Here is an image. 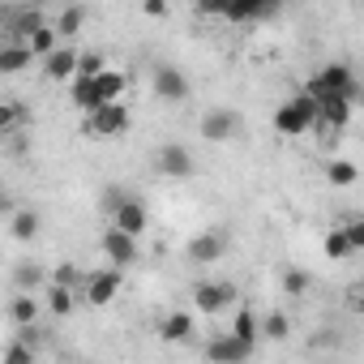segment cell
<instances>
[{
    "label": "cell",
    "mask_w": 364,
    "mask_h": 364,
    "mask_svg": "<svg viewBox=\"0 0 364 364\" xmlns=\"http://www.w3.org/2000/svg\"><path fill=\"white\" fill-rule=\"evenodd\" d=\"M270 120H274V133H283V137H300V133L317 129V120H321V99H313L309 90H300V95H291L287 103H279Z\"/></svg>",
    "instance_id": "1"
},
{
    "label": "cell",
    "mask_w": 364,
    "mask_h": 364,
    "mask_svg": "<svg viewBox=\"0 0 364 364\" xmlns=\"http://www.w3.org/2000/svg\"><path fill=\"white\" fill-rule=\"evenodd\" d=\"M304 90H309L313 99H330V95H347V99H355V95H360V82H355L351 65L334 60V65L317 69V73H313V77L304 82Z\"/></svg>",
    "instance_id": "2"
},
{
    "label": "cell",
    "mask_w": 364,
    "mask_h": 364,
    "mask_svg": "<svg viewBox=\"0 0 364 364\" xmlns=\"http://www.w3.org/2000/svg\"><path fill=\"white\" fill-rule=\"evenodd\" d=\"M124 129H129V107H124L120 99H112V103L86 112V133H90V137H120Z\"/></svg>",
    "instance_id": "3"
},
{
    "label": "cell",
    "mask_w": 364,
    "mask_h": 364,
    "mask_svg": "<svg viewBox=\"0 0 364 364\" xmlns=\"http://www.w3.org/2000/svg\"><path fill=\"white\" fill-rule=\"evenodd\" d=\"M150 90H154V99H163V103H185V99L193 95L189 77L180 73L176 65H154V73H150Z\"/></svg>",
    "instance_id": "4"
},
{
    "label": "cell",
    "mask_w": 364,
    "mask_h": 364,
    "mask_svg": "<svg viewBox=\"0 0 364 364\" xmlns=\"http://www.w3.org/2000/svg\"><path fill=\"white\" fill-rule=\"evenodd\" d=\"M137 240H141V236H129L124 228H116V223H112V228H103L99 249H103V257H107L112 266H120V270H124V266H137V257H141V253H137Z\"/></svg>",
    "instance_id": "5"
},
{
    "label": "cell",
    "mask_w": 364,
    "mask_h": 364,
    "mask_svg": "<svg viewBox=\"0 0 364 364\" xmlns=\"http://www.w3.org/2000/svg\"><path fill=\"white\" fill-rule=\"evenodd\" d=\"M154 167H159L163 176H171V180H189V176L198 171V163H193L189 146H180V141H167V146H159V154H154Z\"/></svg>",
    "instance_id": "6"
},
{
    "label": "cell",
    "mask_w": 364,
    "mask_h": 364,
    "mask_svg": "<svg viewBox=\"0 0 364 364\" xmlns=\"http://www.w3.org/2000/svg\"><path fill=\"white\" fill-rule=\"evenodd\" d=\"M240 133V112H232V107H210L206 116H202V137L206 141H232Z\"/></svg>",
    "instance_id": "7"
},
{
    "label": "cell",
    "mask_w": 364,
    "mask_h": 364,
    "mask_svg": "<svg viewBox=\"0 0 364 364\" xmlns=\"http://www.w3.org/2000/svg\"><path fill=\"white\" fill-rule=\"evenodd\" d=\"M223 249H228V236L215 232V228H206V232H198V236L185 245V257H189L193 266H206V262H219Z\"/></svg>",
    "instance_id": "8"
},
{
    "label": "cell",
    "mask_w": 364,
    "mask_h": 364,
    "mask_svg": "<svg viewBox=\"0 0 364 364\" xmlns=\"http://www.w3.org/2000/svg\"><path fill=\"white\" fill-rule=\"evenodd\" d=\"M249 355H253V343H245L236 330L215 334V338L206 343V360H219V364H236V360H249Z\"/></svg>",
    "instance_id": "9"
},
{
    "label": "cell",
    "mask_w": 364,
    "mask_h": 364,
    "mask_svg": "<svg viewBox=\"0 0 364 364\" xmlns=\"http://www.w3.org/2000/svg\"><path fill=\"white\" fill-rule=\"evenodd\" d=\"M116 291H120V266H112V270H95V274L86 279V304H90V309L112 304Z\"/></svg>",
    "instance_id": "10"
},
{
    "label": "cell",
    "mask_w": 364,
    "mask_h": 364,
    "mask_svg": "<svg viewBox=\"0 0 364 364\" xmlns=\"http://www.w3.org/2000/svg\"><path fill=\"white\" fill-rule=\"evenodd\" d=\"M287 5V0H232V9H228V18L223 22H262V18H274L279 9Z\"/></svg>",
    "instance_id": "11"
},
{
    "label": "cell",
    "mask_w": 364,
    "mask_h": 364,
    "mask_svg": "<svg viewBox=\"0 0 364 364\" xmlns=\"http://www.w3.org/2000/svg\"><path fill=\"white\" fill-rule=\"evenodd\" d=\"M236 300V287L232 283H198L193 287V304H198V313H219V309H228Z\"/></svg>",
    "instance_id": "12"
},
{
    "label": "cell",
    "mask_w": 364,
    "mask_h": 364,
    "mask_svg": "<svg viewBox=\"0 0 364 364\" xmlns=\"http://www.w3.org/2000/svg\"><path fill=\"white\" fill-rule=\"evenodd\" d=\"M77 60H82V52H73V48H56L52 56H43V77L69 86V82L77 77Z\"/></svg>",
    "instance_id": "13"
},
{
    "label": "cell",
    "mask_w": 364,
    "mask_h": 364,
    "mask_svg": "<svg viewBox=\"0 0 364 364\" xmlns=\"http://www.w3.org/2000/svg\"><path fill=\"white\" fill-rule=\"evenodd\" d=\"M317 124H326L330 133H343V129L351 124V99H347V95L321 99V120H317Z\"/></svg>",
    "instance_id": "14"
},
{
    "label": "cell",
    "mask_w": 364,
    "mask_h": 364,
    "mask_svg": "<svg viewBox=\"0 0 364 364\" xmlns=\"http://www.w3.org/2000/svg\"><path fill=\"white\" fill-rule=\"evenodd\" d=\"M31 60H35V48L26 39H9L0 48V73H22V69H31Z\"/></svg>",
    "instance_id": "15"
},
{
    "label": "cell",
    "mask_w": 364,
    "mask_h": 364,
    "mask_svg": "<svg viewBox=\"0 0 364 364\" xmlns=\"http://www.w3.org/2000/svg\"><path fill=\"white\" fill-rule=\"evenodd\" d=\"M69 99L82 107V112H95V107H103V95H99V82L95 77H86V73H77L73 82H69Z\"/></svg>",
    "instance_id": "16"
},
{
    "label": "cell",
    "mask_w": 364,
    "mask_h": 364,
    "mask_svg": "<svg viewBox=\"0 0 364 364\" xmlns=\"http://www.w3.org/2000/svg\"><path fill=\"white\" fill-rule=\"evenodd\" d=\"M112 223H116V228H124L129 236H141L150 219H146V206H141L137 198H124V206H120V210L112 215Z\"/></svg>",
    "instance_id": "17"
},
{
    "label": "cell",
    "mask_w": 364,
    "mask_h": 364,
    "mask_svg": "<svg viewBox=\"0 0 364 364\" xmlns=\"http://www.w3.org/2000/svg\"><path fill=\"white\" fill-rule=\"evenodd\" d=\"M321 253H326L330 262H347V257L355 253V240H351L347 223H338V228H330V232H326V240H321Z\"/></svg>",
    "instance_id": "18"
},
{
    "label": "cell",
    "mask_w": 364,
    "mask_h": 364,
    "mask_svg": "<svg viewBox=\"0 0 364 364\" xmlns=\"http://www.w3.org/2000/svg\"><path fill=\"white\" fill-rule=\"evenodd\" d=\"M193 313H167L163 321H159V338L163 343H185L189 334H193Z\"/></svg>",
    "instance_id": "19"
},
{
    "label": "cell",
    "mask_w": 364,
    "mask_h": 364,
    "mask_svg": "<svg viewBox=\"0 0 364 364\" xmlns=\"http://www.w3.org/2000/svg\"><path fill=\"white\" fill-rule=\"evenodd\" d=\"M48 18L39 14V5H31V9H18V14H9V35L14 39H31L39 26H43Z\"/></svg>",
    "instance_id": "20"
},
{
    "label": "cell",
    "mask_w": 364,
    "mask_h": 364,
    "mask_svg": "<svg viewBox=\"0 0 364 364\" xmlns=\"http://www.w3.org/2000/svg\"><path fill=\"white\" fill-rule=\"evenodd\" d=\"M35 317H39V300H35V291H18V296L9 300V321L22 330V326H35Z\"/></svg>",
    "instance_id": "21"
},
{
    "label": "cell",
    "mask_w": 364,
    "mask_h": 364,
    "mask_svg": "<svg viewBox=\"0 0 364 364\" xmlns=\"http://www.w3.org/2000/svg\"><path fill=\"white\" fill-rule=\"evenodd\" d=\"M60 39H65V35L56 31V22H43V26H39V31H35L26 43H31V48H35V56L43 60V56H52V52L60 48Z\"/></svg>",
    "instance_id": "22"
},
{
    "label": "cell",
    "mask_w": 364,
    "mask_h": 364,
    "mask_svg": "<svg viewBox=\"0 0 364 364\" xmlns=\"http://www.w3.org/2000/svg\"><path fill=\"white\" fill-rule=\"evenodd\" d=\"M52 22H56V31H60L65 39H73V35L82 31V22H86V9H82V5H73V0H65V9H60Z\"/></svg>",
    "instance_id": "23"
},
{
    "label": "cell",
    "mask_w": 364,
    "mask_h": 364,
    "mask_svg": "<svg viewBox=\"0 0 364 364\" xmlns=\"http://www.w3.org/2000/svg\"><path fill=\"white\" fill-rule=\"evenodd\" d=\"M9 232H14V240H35L39 236V210H14Z\"/></svg>",
    "instance_id": "24"
},
{
    "label": "cell",
    "mask_w": 364,
    "mask_h": 364,
    "mask_svg": "<svg viewBox=\"0 0 364 364\" xmlns=\"http://www.w3.org/2000/svg\"><path fill=\"white\" fill-rule=\"evenodd\" d=\"M355 176H360V171H355V163H351V159H330V163H326V180H330L334 189L355 185Z\"/></svg>",
    "instance_id": "25"
},
{
    "label": "cell",
    "mask_w": 364,
    "mask_h": 364,
    "mask_svg": "<svg viewBox=\"0 0 364 364\" xmlns=\"http://www.w3.org/2000/svg\"><path fill=\"white\" fill-rule=\"evenodd\" d=\"M95 82H99V95H103V103L120 99V95H124V86H129V77H124L120 69H112V65H107V69H103V73H99Z\"/></svg>",
    "instance_id": "26"
},
{
    "label": "cell",
    "mask_w": 364,
    "mask_h": 364,
    "mask_svg": "<svg viewBox=\"0 0 364 364\" xmlns=\"http://www.w3.org/2000/svg\"><path fill=\"white\" fill-rule=\"evenodd\" d=\"M43 296H48V309H52L56 317H69V313L77 309V300H73V287H65V283H52Z\"/></svg>",
    "instance_id": "27"
},
{
    "label": "cell",
    "mask_w": 364,
    "mask_h": 364,
    "mask_svg": "<svg viewBox=\"0 0 364 364\" xmlns=\"http://www.w3.org/2000/svg\"><path fill=\"white\" fill-rule=\"evenodd\" d=\"M14 287H18V291H35V287H43V266H35V262H18V266H14Z\"/></svg>",
    "instance_id": "28"
},
{
    "label": "cell",
    "mask_w": 364,
    "mask_h": 364,
    "mask_svg": "<svg viewBox=\"0 0 364 364\" xmlns=\"http://www.w3.org/2000/svg\"><path fill=\"white\" fill-rule=\"evenodd\" d=\"M232 330H236L245 343H257V334H262V317H257V313H249V309H240V313L232 317Z\"/></svg>",
    "instance_id": "29"
},
{
    "label": "cell",
    "mask_w": 364,
    "mask_h": 364,
    "mask_svg": "<svg viewBox=\"0 0 364 364\" xmlns=\"http://www.w3.org/2000/svg\"><path fill=\"white\" fill-rule=\"evenodd\" d=\"M22 120H26V107L22 103H0V129H5V133H18L22 129Z\"/></svg>",
    "instance_id": "30"
},
{
    "label": "cell",
    "mask_w": 364,
    "mask_h": 364,
    "mask_svg": "<svg viewBox=\"0 0 364 364\" xmlns=\"http://www.w3.org/2000/svg\"><path fill=\"white\" fill-rule=\"evenodd\" d=\"M262 334H266V338H287V334H291L287 313H279V309H274V313H266V317H262Z\"/></svg>",
    "instance_id": "31"
},
{
    "label": "cell",
    "mask_w": 364,
    "mask_h": 364,
    "mask_svg": "<svg viewBox=\"0 0 364 364\" xmlns=\"http://www.w3.org/2000/svg\"><path fill=\"white\" fill-rule=\"evenodd\" d=\"M124 198H129V193H124L120 185H107V189H103V198H99V206L107 210V219H112V215H116V210L124 206Z\"/></svg>",
    "instance_id": "32"
},
{
    "label": "cell",
    "mask_w": 364,
    "mask_h": 364,
    "mask_svg": "<svg viewBox=\"0 0 364 364\" xmlns=\"http://www.w3.org/2000/svg\"><path fill=\"white\" fill-rule=\"evenodd\" d=\"M193 9H198L202 18H228L232 0H193Z\"/></svg>",
    "instance_id": "33"
},
{
    "label": "cell",
    "mask_w": 364,
    "mask_h": 364,
    "mask_svg": "<svg viewBox=\"0 0 364 364\" xmlns=\"http://www.w3.org/2000/svg\"><path fill=\"white\" fill-rule=\"evenodd\" d=\"M107 69V60L99 56V52H82V60H77V73H86V77H99Z\"/></svg>",
    "instance_id": "34"
},
{
    "label": "cell",
    "mask_w": 364,
    "mask_h": 364,
    "mask_svg": "<svg viewBox=\"0 0 364 364\" xmlns=\"http://www.w3.org/2000/svg\"><path fill=\"white\" fill-rule=\"evenodd\" d=\"M283 291H287V296H304V291H309V274H304V270H287V274H283Z\"/></svg>",
    "instance_id": "35"
},
{
    "label": "cell",
    "mask_w": 364,
    "mask_h": 364,
    "mask_svg": "<svg viewBox=\"0 0 364 364\" xmlns=\"http://www.w3.org/2000/svg\"><path fill=\"white\" fill-rule=\"evenodd\" d=\"M52 283H65V287H77V283H82V274H77V266H69V262H65V266H56V270H52Z\"/></svg>",
    "instance_id": "36"
},
{
    "label": "cell",
    "mask_w": 364,
    "mask_h": 364,
    "mask_svg": "<svg viewBox=\"0 0 364 364\" xmlns=\"http://www.w3.org/2000/svg\"><path fill=\"white\" fill-rule=\"evenodd\" d=\"M5 364H35V351H31L26 343H14V347L5 351Z\"/></svg>",
    "instance_id": "37"
},
{
    "label": "cell",
    "mask_w": 364,
    "mask_h": 364,
    "mask_svg": "<svg viewBox=\"0 0 364 364\" xmlns=\"http://www.w3.org/2000/svg\"><path fill=\"white\" fill-rule=\"evenodd\" d=\"M141 14L146 18H167V0H141Z\"/></svg>",
    "instance_id": "38"
},
{
    "label": "cell",
    "mask_w": 364,
    "mask_h": 364,
    "mask_svg": "<svg viewBox=\"0 0 364 364\" xmlns=\"http://www.w3.org/2000/svg\"><path fill=\"white\" fill-rule=\"evenodd\" d=\"M347 232H351V240H355V253H364V219H351Z\"/></svg>",
    "instance_id": "39"
},
{
    "label": "cell",
    "mask_w": 364,
    "mask_h": 364,
    "mask_svg": "<svg viewBox=\"0 0 364 364\" xmlns=\"http://www.w3.org/2000/svg\"><path fill=\"white\" fill-rule=\"evenodd\" d=\"M39 5H48V0H39Z\"/></svg>",
    "instance_id": "40"
}]
</instances>
